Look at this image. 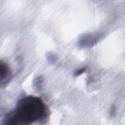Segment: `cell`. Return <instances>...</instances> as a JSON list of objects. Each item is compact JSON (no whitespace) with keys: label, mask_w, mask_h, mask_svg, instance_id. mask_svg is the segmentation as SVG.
Returning <instances> with one entry per match:
<instances>
[{"label":"cell","mask_w":125,"mask_h":125,"mask_svg":"<svg viewBox=\"0 0 125 125\" xmlns=\"http://www.w3.org/2000/svg\"><path fill=\"white\" fill-rule=\"evenodd\" d=\"M49 115L48 108L41 98L29 95L18 102L15 108L5 115L2 122L4 125H31L42 123Z\"/></svg>","instance_id":"obj_1"},{"label":"cell","mask_w":125,"mask_h":125,"mask_svg":"<svg viewBox=\"0 0 125 125\" xmlns=\"http://www.w3.org/2000/svg\"><path fill=\"white\" fill-rule=\"evenodd\" d=\"M11 78V71L8 65L4 62H0V82L1 86L6 85Z\"/></svg>","instance_id":"obj_2"},{"label":"cell","mask_w":125,"mask_h":125,"mask_svg":"<svg viewBox=\"0 0 125 125\" xmlns=\"http://www.w3.org/2000/svg\"><path fill=\"white\" fill-rule=\"evenodd\" d=\"M85 68H81L77 70H76L74 72V75L75 76H78L81 75L85 71Z\"/></svg>","instance_id":"obj_3"}]
</instances>
